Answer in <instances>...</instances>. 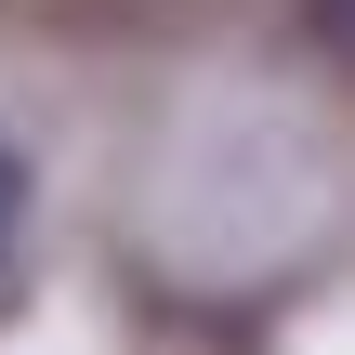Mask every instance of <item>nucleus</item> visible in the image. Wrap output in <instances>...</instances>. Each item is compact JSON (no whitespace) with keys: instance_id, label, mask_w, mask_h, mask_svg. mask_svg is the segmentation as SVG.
Listing matches in <instances>:
<instances>
[{"instance_id":"f257e3e1","label":"nucleus","mask_w":355,"mask_h":355,"mask_svg":"<svg viewBox=\"0 0 355 355\" xmlns=\"http://www.w3.org/2000/svg\"><path fill=\"white\" fill-rule=\"evenodd\" d=\"M303 13H316V40H329V53L355 66V0H303Z\"/></svg>"},{"instance_id":"f03ea898","label":"nucleus","mask_w":355,"mask_h":355,"mask_svg":"<svg viewBox=\"0 0 355 355\" xmlns=\"http://www.w3.org/2000/svg\"><path fill=\"white\" fill-rule=\"evenodd\" d=\"M13 211H26V171H13V145H0V237H13Z\"/></svg>"}]
</instances>
